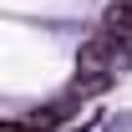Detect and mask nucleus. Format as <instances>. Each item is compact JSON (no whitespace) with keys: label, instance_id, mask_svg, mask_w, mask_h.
I'll return each mask as SVG.
<instances>
[{"label":"nucleus","instance_id":"f257e3e1","mask_svg":"<svg viewBox=\"0 0 132 132\" xmlns=\"http://www.w3.org/2000/svg\"><path fill=\"white\" fill-rule=\"evenodd\" d=\"M122 61H127V46H122L117 36L97 31L81 46V56H76V71H81V76H112V66H122Z\"/></svg>","mask_w":132,"mask_h":132}]
</instances>
